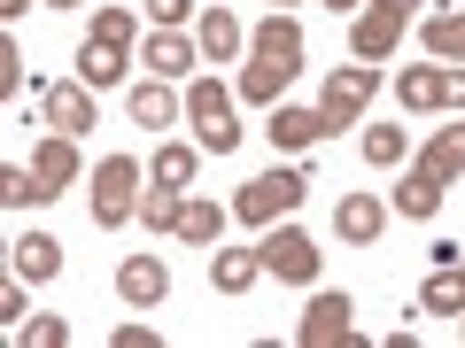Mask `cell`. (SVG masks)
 I'll list each match as a JSON object with an SVG mask.
<instances>
[{
	"instance_id": "1",
	"label": "cell",
	"mask_w": 465,
	"mask_h": 348,
	"mask_svg": "<svg viewBox=\"0 0 465 348\" xmlns=\"http://www.w3.org/2000/svg\"><path fill=\"white\" fill-rule=\"evenodd\" d=\"M302 194H311V170H272V179H249L232 194V217L241 225H280V217L302 209Z\"/></svg>"
},
{
	"instance_id": "2",
	"label": "cell",
	"mask_w": 465,
	"mask_h": 348,
	"mask_svg": "<svg viewBox=\"0 0 465 348\" xmlns=\"http://www.w3.org/2000/svg\"><path fill=\"white\" fill-rule=\"evenodd\" d=\"M140 217V163L133 155H101L94 163V225L116 232V225H133Z\"/></svg>"
},
{
	"instance_id": "3",
	"label": "cell",
	"mask_w": 465,
	"mask_h": 348,
	"mask_svg": "<svg viewBox=\"0 0 465 348\" xmlns=\"http://www.w3.org/2000/svg\"><path fill=\"white\" fill-rule=\"evenodd\" d=\"M186 116H194V140L210 155H232L241 148V124H232V93L217 78H186Z\"/></svg>"
},
{
	"instance_id": "4",
	"label": "cell",
	"mask_w": 465,
	"mask_h": 348,
	"mask_svg": "<svg viewBox=\"0 0 465 348\" xmlns=\"http://www.w3.org/2000/svg\"><path fill=\"white\" fill-rule=\"evenodd\" d=\"M256 248H264V271H272V279H287V286H311V279H318V240H311L302 225H287V217L256 240Z\"/></svg>"
},
{
	"instance_id": "5",
	"label": "cell",
	"mask_w": 465,
	"mask_h": 348,
	"mask_svg": "<svg viewBox=\"0 0 465 348\" xmlns=\"http://www.w3.org/2000/svg\"><path fill=\"white\" fill-rule=\"evenodd\" d=\"M372 93H381V63H341L326 78V93H318V116H326V124H357Z\"/></svg>"
},
{
	"instance_id": "6",
	"label": "cell",
	"mask_w": 465,
	"mask_h": 348,
	"mask_svg": "<svg viewBox=\"0 0 465 348\" xmlns=\"http://www.w3.org/2000/svg\"><path fill=\"white\" fill-rule=\"evenodd\" d=\"M32 101H39V116H47L54 132H70V140L101 124V116H94V85H85V78H63V85H32Z\"/></svg>"
},
{
	"instance_id": "7",
	"label": "cell",
	"mask_w": 465,
	"mask_h": 348,
	"mask_svg": "<svg viewBox=\"0 0 465 348\" xmlns=\"http://www.w3.org/2000/svg\"><path fill=\"white\" fill-rule=\"evenodd\" d=\"M349 333H357V302H349L341 286H326V295H311L295 341H302V348H333V341H349Z\"/></svg>"
},
{
	"instance_id": "8",
	"label": "cell",
	"mask_w": 465,
	"mask_h": 348,
	"mask_svg": "<svg viewBox=\"0 0 465 348\" xmlns=\"http://www.w3.org/2000/svg\"><path fill=\"white\" fill-rule=\"evenodd\" d=\"M349 47H357V63H388V54L403 47V24L388 16V8H357V16H349Z\"/></svg>"
},
{
	"instance_id": "9",
	"label": "cell",
	"mask_w": 465,
	"mask_h": 348,
	"mask_svg": "<svg viewBox=\"0 0 465 348\" xmlns=\"http://www.w3.org/2000/svg\"><path fill=\"white\" fill-rule=\"evenodd\" d=\"M249 54H256V63H287V70H302V24L287 16V8H272V16L249 32Z\"/></svg>"
},
{
	"instance_id": "10",
	"label": "cell",
	"mask_w": 465,
	"mask_h": 348,
	"mask_svg": "<svg viewBox=\"0 0 465 348\" xmlns=\"http://www.w3.org/2000/svg\"><path fill=\"white\" fill-rule=\"evenodd\" d=\"M381 225H388V201L381 194H341V201H333V232H341L349 248H372Z\"/></svg>"
},
{
	"instance_id": "11",
	"label": "cell",
	"mask_w": 465,
	"mask_h": 348,
	"mask_svg": "<svg viewBox=\"0 0 465 348\" xmlns=\"http://www.w3.org/2000/svg\"><path fill=\"white\" fill-rule=\"evenodd\" d=\"M116 295L133 302V310H155V302L171 295V271L155 264V256H124V264H116Z\"/></svg>"
},
{
	"instance_id": "12",
	"label": "cell",
	"mask_w": 465,
	"mask_h": 348,
	"mask_svg": "<svg viewBox=\"0 0 465 348\" xmlns=\"http://www.w3.org/2000/svg\"><path fill=\"white\" fill-rule=\"evenodd\" d=\"M32 170H39V194H63V186H78V140L70 132H54V140H39L32 148Z\"/></svg>"
},
{
	"instance_id": "13",
	"label": "cell",
	"mask_w": 465,
	"mask_h": 348,
	"mask_svg": "<svg viewBox=\"0 0 465 348\" xmlns=\"http://www.w3.org/2000/svg\"><path fill=\"white\" fill-rule=\"evenodd\" d=\"M194 47H202V63H232V54L249 47V32H241V16H225V8H202L194 16Z\"/></svg>"
},
{
	"instance_id": "14",
	"label": "cell",
	"mask_w": 465,
	"mask_h": 348,
	"mask_svg": "<svg viewBox=\"0 0 465 348\" xmlns=\"http://www.w3.org/2000/svg\"><path fill=\"white\" fill-rule=\"evenodd\" d=\"M264 279V248H210V286L217 295H249Z\"/></svg>"
},
{
	"instance_id": "15",
	"label": "cell",
	"mask_w": 465,
	"mask_h": 348,
	"mask_svg": "<svg viewBox=\"0 0 465 348\" xmlns=\"http://www.w3.org/2000/svg\"><path fill=\"white\" fill-rule=\"evenodd\" d=\"M124 70H133V47H116V39H94V32H85V47H78V78L94 85V93H101V85H124Z\"/></svg>"
},
{
	"instance_id": "16",
	"label": "cell",
	"mask_w": 465,
	"mask_h": 348,
	"mask_svg": "<svg viewBox=\"0 0 465 348\" xmlns=\"http://www.w3.org/2000/svg\"><path fill=\"white\" fill-rule=\"evenodd\" d=\"M140 63L155 70V78H194V63H202V47L186 32H148V47H140Z\"/></svg>"
},
{
	"instance_id": "17",
	"label": "cell",
	"mask_w": 465,
	"mask_h": 348,
	"mask_svg": "<svg viewBox=\"0 0 465 348\" xmlns=\"http://www.w3.org/2000/svg\"><path fill=\"white\" fill-rule=\"evenodd\" d=\"M186 93H171V78H140L133 85V124H148V132H163V124H179Z\"/></svg>"
},
{
	"instance_id": "18",
	"label": "cell",
	"mask_w": 465,
	"mask_h": 348,
	"mask_svg": "<svg viewBox=\"0 0 465 348\" xmlns=\"http://www.w3.org/2000/svg\"><path fill=\"white\" fill-rule=\"evenodd\" d=\"M411 163H419V170H434L442 186H450V179H465V116H458V124H442V132H434L427 148L411 155Z\"/></svg>"
},
{
	"instance_id": "19",
	"label": "cell",
	"mask_w": 465,
	"mask_h": 348,
	"mask_svg": "<svg viewBox=\"0 0 465 348\" xmlns=\"http://www.w3.org/2000/svg\"><path fill=\"white\" fill-rule=\"evenodd\" d=\"M264 132H272V148H311V140H326L333 124H326V116H318V109H287V101H280V109H272V124H264Z\"/></svg>"
},
{
	"instance_id": "20",
	"label": "cell",
	"mask_w": 465,
	"mask_h": 348,
	"mask_svg": "<svg viewBox=\"0 0 465 348\" xmlns=\"http://www.w3.org/2000/svg\"><path fill=\"white\" fill-rule=\"evenodd\" d=\"M54 271H63V240H54V232H24V240H16V279L47 286Z\"/></svg>"
},
{
	"instance_id": "21",
	"label": "cell",
	"mask_w": 465,
	"mask_h": 348,
	"mask_svg": "<svg viewBox=\"0 0 465 348\" xmlns=\"http://www.w3.org/2000/svg\"><path fill=\"white\" fill-rule=\"evenodd\" d=\"M419 310L465 317V271H458V264H434V271H427V286H419Z\"/></svg>"
},
{
	"instance_id": "22",
	"label": "cell",
	"mask_w": 465,
	"mask_h": 348,
	"mask_svg": "<svg viewBox=\"0 0 465 348\" xmlns=\"http://www.w3.org/2000/svg\"><path fill=\"white\" fill-rule=\"evenodd\" d=\"M442 209V179H434V170H403V186H396V217H434Z\"/></svg>"
},
{
	"instance_id": "23",
	"label": "cell",
	"mask_w": 465,
	"mask_h": 348,
	"mask_svg": "<svg viewBox=\"0 0 465 348\" xmlns=\"http://www.w3.org/2000/svg\"><path fill=\"white\" fill-rule=\"evenodd\" d=\"M396 101H403V109H442V70H434V63H411V70L396 78Z\"/></svg>"
},
{
	"instance_id": "24",
	"label": "cell",
	"mask_w": 465,
	"mask_h": 348,
	"mask_svg": "<svg viewBox=\"0 0 465 348\" xmlns=\"http://www.w3.org/2000/svg\"><path fill=\"white\" fill-rule=\"evenodd\" d=\"M287 78H295L287 63H249V70H241V101H264V109H280Z\"/></svg>"
},
{
	"instance_id": "25",
	"label": "cell",
	"mask_w": 465,
	"mask_h": 348,
	"mask_svg": "<svg viewBox=\"0 0 465 348\" xmlns=\"http://www.w3.org/2000/svg\"><path fill=\"white\" fill-rule=\"evenodd\" d=\"M179 209H186L179 186H148V194H140V225L148 232H179Z\"/></svg>"
},
{
	"instance_id": "26",
	"label": "cell",
	"mask_w": 465,
	"mask_h": 348,
	"mask_svg": "<svg viewBox=\"0 0 465 348\" xmlns=\"http://www.w3.org/2000/svg\"><path fill=\"white\" fill-rule=\"evenodd\" d=\"M217 232H225V209H217V201H186V209H179V240H194V248H210Z\"/></svg>"
},
{
	"instance_id": "27",
	"label": "cell",
	"mask_w": 465,
	"mask_h": 348,
	"mask_svg": "<svg viewBox=\"0 0 465 348\" xmlns=\"http://www.w3.org/2000/svg\"><path fill=\"white\" fill-rule=\"evenodd\" d=\"M427 54L434 63H465V16H427Z\"/></svg>"
},
{
	"instance_id": "28",
	"label": "cell",
	"mask_w": 465,
	"mask_h": 348,
	"mask_svg": "<svg viewBox=\"0 0 465 348\" xmlns=\"http://www.w3.org/2000/svg\"><path fill=\"white\" fill-rule=\"evenodd\" d=\"M155 186H194V148H155Z\"/></svg>"
},
{
	"instance_id": "29",
	"label": "cell",
	"mask_w": 465,
	"mask_h": 348,
	"mask_svg": "<svg viewBox=\"0 0 465 348\" xmlns=\"http://www.w3.org/2000/svg\"><path fill=\"white\" fill-rule=\"evenodd\" d=\"M403 155H411V148H403V124H372V132H365V163H403Z\"/></svg>"
},
{
	"instance_id": "30",
	"label": "cell",
	"mask_w": 465,
	"mask_h": 348,
	"mask_svg": "<svg viewBox=\"0 0 465 348\" xmlns=\"http://www.w3.org/2000/svg\"><path fill=\"white\" fill-rule=\"evenodd\" d=\"M16 341H24V348H63L70 325H63L54 310H39V317H24V325H16Z\"/></svg>"
},
{
	"instance_id": "31",
	"label": "cell",
	"mask_w": 465,
	"mask_h": 348,
	"mask_svg": "<svg viewBox=\"0 0 465 348\" xmlns=\"http://www.w3.org/2000/svg\"><path fill=\"white\" fill-rule=\"evenodd\" d=\"M0 201H8V209H39V170H8V179H0Z\"/></svg>"
},
{
	"instance_id": "32",
	"label": "cell",
	"mask_w": 465,
	"mask_h": 348,
	"mask_svg": "<svg viewBox=\"0 0 465 348\" xmlns=\"http://www.w3.org/2000/svg\"><path fill=\"white\" fill-rule=\"evenodd\" d=\"M94 39H116V47H133V39H140V16H133V8H101V16H94Z\"/></svg>"
},
{
	"instance_id": "33",
	"label": "cell",
	"mask_w": 465,
	"mask_h": 348,
	"mask_svg": "<svg viewBox=\"0 0 465 348\" xmlns=\"http://www.w3.org/2000/svg\"><path fill=\"white\" fill-rule=\"evenodd\" d=\"M148 16H155V32H179L194 16V0H148Z\"/></svg>"
},
{
	"instance_id": "34",
	"label": "cell",
	"mask_w": 465,
	"mask_h": 348,
	"mask_svg": "<svg viewBox=\"0 0 465 348\" xmlns=\"http://www.w3.org/2000/svg\"><path fill=\"white\" fill-rule=\"evenodd\" d=\"M442 109H450V116H465V63H450V70H442Z\"/></svg>"
},
{
	"instance_id": "35",
	"label": "cell",
	"mask_w": 465,
	"mask_h": 348,
	"mask_svg": "<svg viewBox=\"0 0 465 348\" xmlns=\"http://www.w3.org/2000/svg\"><path fill=\"white\" fill-rule=\"evenodd\" d=\"M0 93H24V54H16V39L0 47Z\"/></svg>"
},
{
	"instance_id": "36",
	"label": "cell",
	"mask_w": 465,
	"mask_h": 348,
	"mask_svg": "<svg viewBox=\"0 0 465 348\" xmlns=\"http://www.w3.org/2000/svg\"><path fill=\"white\" fill-rule=\"evenodd\" d=\"M0 317H8V325H24V317H32V310H24V279L0 286Z\"/></svg>"
},
{
	"instance_id": "37",
	"label": "cell",
	"mask_w": 465,
	"mask_h": 348,
	"mask_svg": "<svg viewBox=\"0 0 465 348\" xmlns=\"http://www.w3.org/2000/svg\"><path fill=\"white\" fill-rule=\"evenodd\" d=\"M372 8H388L396 24H411V16H419V0H372Z\"/></svg>"
},
{
	"instance_id": "38",
	"label": "cell",
	"mask_w": 465,
	"mask_h": 348,
	"mask_svg": "<svg viewBox=\"0 0 465 348\" xmlns=\"http://www.w3.org/2000/svg\"><path fill=\"white\" fill-rule=\"evenodd\" d=\"M24 8H32V0H0V16H24Z\"/></svg>"
},
{
	"instance_id": "39",
	"label": "cell",
	"mask_w": 465,
	"mask_h": 348,
	"mask_svg": "<svg viewBox=\"0 0 465 348\" xmlns=\"http://www.w3.org/2000/svg\"><path fill=\"white\" fill-rule=\"evenodd\" d=\"M326 8H333V16H341V8H349V16H357V8H365V0H326Z\"/></svg>"
},
{
	"instance_id": "40",
	"label": "cell",
	"mask_w": 465,
	"mask_h": 348,
	"mask_svg": "<svg viewBox=\"0 0 465 348\" xmlns=\"http://www.w3.org/2000/svg\"><path fill=\"white\" fill-rule=\"evenodd\" d=\"M47 8H78V0H47Z\"/></svg>"
},
{
	"instance_id": "41",
	"label": "cell",
	"mask_w": 465,
	"mask_h": 348,
	"mask_svg": "<svg viewBox=\"0 0 465 348\" xmlns=\"http://www.w3.org/2000/svg\"><path fill=\"white\" fill-rule=\"evenodd\" d=\"M272 8H287V0H272Z\"/></svg>"
},
{
	"instance_id": "42",
	"label": "cell",
	"mask_w": 465,
	"mask_h": 348,
	"mask_svg": "<svg viewBox=\"0 0 465 348\" xmlns=\"http://www.w3.org/2000/svg\"><path fill=\"white\" fill-rule=\"evenodd\" d=\"M458 271H465V264H458Z\"/></svg>"
}]
</instances>
